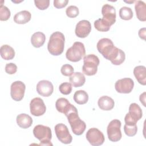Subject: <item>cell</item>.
<instances>
[{
	"instance_id": "1",
	"label": "cell",
	"mask_w": 146,
	"mask_h": 146,
	"mask_svg": "<svg viewBox=\"0 0 146 146\" xmlns=\"http://www.w3.org/2000/svg\"><path fill=\"white\" fill-rule=\"evenodd\" d=\"M96 47L99 52L114 65H120L125 60L124 52L115 47L112 41L109 38H104L100 39L97 43Z\"/></svg>"
},
{
	"instance_id": "2",
	"label": "cell",
	"mask_w": 146,
	"mask_h": 146,
	"mask_svg": "<svg viewBox=\"0 0 146 146\" xmlns=\"http://www.w3.org/2000/svg\"><path fill=\"white\" fill-rule=\"evenodd\" d=\"M65 38L64 34L59 31L53 33L49 39L47 44L48 52L52 55L58 56L63 52Z\"/></svg>"
},
{
	"instance_id": "3",
	"label": "cell",
	"mask_w": 146,
	"mask_h": 146,
	"mask_svg": "<svg viewBox=\"0 0 146 146\" xmlns=\"http://www.w3.org/2000/svg\"><path fill=\"white\" fill-rule=\"evenodd\" d=\"M34 136L40 141L39 145H52L51 143L52 138V132L50 128L43 125H36L33 129Z\"/></svg>"
},
{
	"instance_id": "4",
	"label": "cell",
	"mask_w": 146,
	"mask_h": 146,
	"mask_svg": "<svg viewBox=\"0 0 146 146\" xmlns=\"http://www.w3.org/2000/svg\"><path fill=\"white\" fill-rule=\"evenodd\" d=\"M83 65L82 66L83 72L87 76H92L96 74L98 66L100 61L99 58L94 54H89L84 56Z\"/></svg>"
},
{
	"instance_id": "5",
	"label": "cell",
	"mask_w": 146,
	"mask_h": 146,
	"mask_svg": "<svg viewBox=\"0 0 146 146\" xmlns=\"http://www.w3.org/2000/svg\"><path fill=\"white\" fill-rule=\"evenodd\" d=\"M86 54L84 45L80 42H75L73 45L67 49L66 56V58L73 62L80 61Z\"/></svg>"
},
{
	"instance_id": "6",
	"label": "cell",
	"mask_w": 146,
	"mask_h": 146,
	"mask_svg": "<svg viewBox=\"0 0 146 146\" xmlns=\"http://www.w3.org/2000/svg\"><path fill=\"white\" fill-rule=\"evenodd\" d=\"M66 117L73 133L76 135L83 134L86 130V124L84 121L80 119L78 111L71 112Z\"/></svg>"
},
{
	"instance_id": "7",
	"label": "cell",
	"mask_w": 146,
	"mask_h": 146,
	"mask_svg": "<svg viewBox=\"0 0 146 146\" xmlns=\"http://www.w3.org/2000/svg\"><path fill=\"white\" fill-rule=\"evenodd\" d=\"M143 112L140 107L136 103H133L129 107V112L124 117L125 124L133 125L136 124L137 121L141 119Z\"/></svg>"
},
{
	"instance_id": "8",
	"label": "cell",
	"mask_w": 146,
	"mask_h": 146,
	"mask_svg": "<svg viewBox=\"0 0 146 146\" xmlns=\"http://www.w3.org/2000/svg\"><path fill=\"white\" fill-rule=\"evenodd\" d=\"M121 121L118 119L112 120L108 124L107 128V132L108 139L112 142L119 141L121 137L122 134L120 130Z\"/></svg>"
},
{
	"instance_id": "9",
	"label": "cell",
	"mask_w": 146,
	"mask_h": 146,
	"mask_svg": "<svg viewBox=\"0 0 146 146\" xmlns=\"http://www.w3.org/2000/svg\"><path fill=\"white\" fill-rule=\"evenodd\" d=\"M86 136L90 144L93 146L102 145L105 140L103 133L96 128L89 129L86 133Z\"/></svg>"
},
{
	"instance_id": "10",
	"label": "cell",
	"mask_w": 146,
	"mask_h": 146,
	"mask_svg": "<svg viewBox=\"0 0 146 146\" xmlns=\"http://www.w3.org/2000/svg\"><path fill=\"white\" fill-rule=\"evenodd\" d=\"M54 129L58 139L61 143L68 144L72 142V137L65 124L62 123L58 124L55 126Z\"/></svg>"
},
{
	"instance_id": "11",
	"label": "cell",
	"mask_w": 146,
	"mask_h": 146,
	"mask_svg": "<svg viewBox=\"0 0 146 146\" xmlns=\"http://www.w3.org/2000/svg\"><path fill=\"white\" fill-rule=\"evenodd\" d=\"M26 86L21 81L13 82L10 87V95L11 98L17 102L22 100L23 98Z\"/></svg>"
},
{
	"instance_id": "12",
	"label": "cell",
	"mask_w": 146,
	"mask_h": 146,
	"mask_svg": "<svg viewBox=\"0 0 146 146\" xmlns=\"http://www.w3.org/2000/svg\"><path fill=\"white\" fill-rule=\"evenodd\" d=\"M134 87L133 80L129 78H124L119 79L115 84L116 91L121 94L130 93Z\"/></svg>"
},
{
	"instance_id": "13",
	"label": "cell",
	"mask_w": 146,
	"mask_h": 146,
	"mask_svg": "<svg viewBox=\"0 0 146 146\" xmlns=\"http://www.w3.org/2000/svg\"><path fill=\"white\" fill-rule=\"evenodd\" d=\"M31 113L35 116L43 115L46 111V107L43 100L38 97L33 99L30 103Z\"/></svg>"
},
{
	"instance_id": "14",
	"label": "cell",
	"mask_w": 146,
	"mask_h": 146,
	"mask_svg": "<svg viewBox=\"0 0 146 146\" xmlns=\"http://www.w3.org/2000/svg\"><path fill=\"white\" fill-rule=\"evenodd\" d=\"M55 107L58 112L64 114L66 116L71 112L78 111L76 108L64 98H60L56 100Z\"/></svg>"
},
{
	"instance_id": "15",
	"label": "cell",
	"mask_w": 146,
	"mask_h": 146,
	"mask_svg": "<svg viewBox=\"0 0 146 146\" xmlns=\"http://www.w3.org/2000/svg\"><path fill=\"white\" fill-rule=\"evenodd\" d=\"M102 14L103 19L108 22L111 26L113 25L116 22V9L108 4H105L102 8Z\"/></svg>"
},
{
	"instance_id": "16",
	"label": "cell",
	"mask_w": 146,
	"mask_h": 146,
	"mask_svg": "<svg viewBox=\"0 0 146 146\" xmlns=\"http://www.w3.org/2000/svg\"><path fill=\"white\" fill-rule=\"evenodd\" d=\"M91 31V25L87 20L80 21L75 27V34L80 38L87 37Z\"/></svg>"
},
{
	"instance_id": "17",
	"label": "cell",
	"mask_w": 146,
	"mask_h": 146,
	"mask_svg": "<svg viewBox=\"0 0 146 146\" xmlns=\"http://www.w3.org/2000/svg\"><path fill=\"white\" fill-rule=\"evenodd\" d=\"M36 89L40 95L44 97L50 96L54 91V87L52 83L46 80L39 81L36 84Z\"/></svg>"
},
{
	"instance_id": "18",
	"label": "cell",
	"mask_w": 146,
	"mask_h": 146,
	"mask_svg": "<svg viewBox=\"0 0 146 146\" xmlns=\"http://www.w3.org/2000/svg\"><path fill=\"white\" fill-rule=\"evenodd\" d=\"M99 107L104 111H110L115 106L114 100L110 96H101L98 102Z\"/></svg>"
},
{
	"instance_id": "19",
	"label": "cell",
	"mask_w": 146,
	"mask_h": 146,
	"mask_svg": "<svg viewBox=\"0 0 146 146\" xmlns=\"http://www.w3.org/2000/svg\"><path fill=\"white\" fill-rule=\"evenodd\" d=\"M135 10L136 13L137 19L144 22L146 21V5L145 3L141 1H135Z\"/></svg>"
},
{
	"instance_id": "20",
	"label": "cell",
	"mask_w": 146,
	"mask_h": 146,
	"mask_svg": "<svg viewBox=\"0 0 146 146\" xmlns=\"http://www.w3.org/2000/svg\"><path fill=\"white\" fill-rule=\"evenodd\" d=\"M69 80L72 86L76 88L84 85L86 82V78L83 73L80 72H74L70 76Z\"/></svg>"
},
{
	"instance_id": "21",
	"label": "cell",
	"mask_w": 146,
	"mask_h": 146,
	"mask_svg": "<svg viewBox=\"0 0 146 146\" xmlns=\"http://www.w3.org/2000/svg\"><path fill=\"white\" fill-rule=\"evenodd\" d=\"M133 75L140 84L143 86L146 84V71L145 66H136L133 69Z\"/></svg>"
},
{
	"instance_id": "22",
	"label": "cell",
	"mask_w": 146,
	"mask_h": 146,
	"mask_svg": "<svg viewBox=\"0 0 146 146\" xmlns=\"http://www.w3.org/2000/svg\"><path fill=\"white\" fill-rule=\"evenodd\" d=\"M17 123L21 128L26 129L33 124V119L30 116L26 113H21L17 116Z\"/></svg>"
},
{
	"instance_id": "23",
	"label": "cell",
	"mask_w": 146,
	"mask_h": 146,
	"mask_svg": "<svg viewBox=\"0 0 146 146\" xmlns=\"http://www.w3.org/2000/svg\"><path fill=\"white\" fill-rule=\"evenodd\" d=\"M31 18V13L27 10L17 13L14 17V21L17 24H25L29 22Z\"/></svg>"
},
{
	"instance_id": "24",
	"label": "cell",
	"mask_w": 146,
	"mask_h": 146,
	"mask_svg": "<svg viewBox=\"0 0 146 146\" xmlns=\"http://www.w3.org/2000/svg\"><path fill=\"white\" fill-rule=\"evenodd\" d=\"M46 40L44 34L38 31L34 33L31 37V43L32 45L36 48H39L42 46Z\"/></svg>"
},
{
	"instance_id": "25",
	"label": "cell",
	"mask_w": 146,
	"mask_h": 146,
	"mask_svg": "<svg viewBox=\"0 0 146 146\" xmlns=\"http://www.w3.org/2000/svg\"><path fill=\"white\" fill-rule=\"evenodd\" d=\"M0 54L3 59L6 60H11L15 56V51L10 46L4 44L0 48Z\"/></svg>"
},
{
	"instance_id": "26",
	"label": "cell",
	"mask_w": 146,
	"mask_h": 146,
	"mask_svg": "<svg viewBox=\"0 0 146 146\" xmlns=\"http://www.w3.org/2000/svg\"><path fill=\"white\" fill-rule=\"evenodd\" d=\"M74 100L78 104H84L88 100V95L84 90L76 91L74 95Z\"/></svg>"
},
{
	"instance_id": "27",
	"label": "cell",
	"mask_w": 146,
	"mask_h": 146,
	"mask_svg": "<svg viewBox=\"0 0 146 146\" xmlns=\"http://www.w3.org/2000/svg\"><path fill=\"white\" fill-rule=\"evenodd\" d=\"M111 26L103 18H99L94 22L95 28L99 31H108L110 30Z\"/></svg>"
},
{
	"instance_id": "28",
	"label": "cell",
	"mask_w": 146,
	"mask_h": 146,
	"mask_svg": "<svg viewBox=\"0 0 146 146\" xmlns=\"http://www.w3.org/2000/svg\"><path fill=\"white\" fill-rule=\"evenodd\" d=\"M119 16L121 19L125 21L130 20L133 17V11L130 7L124 6L119 10Z\"/></svg>"
},
{
	"instance_id": "29",
	"label": "cell",
	"mask_w": 146,
	"mask_h": 146,
	"mask_svg": "<svg viewBox=\"0 0 146 146\" xmlns=\"http://www.w3.org/2000/svg\"><path fill=\"white\" fill-rule=\"evenodd\" d=\"M11 15L10 10L3 5L1 4L0 6V20L6 21L9 19Z\"/></svg>"
},
{
	"instance_id": "30",
	"label": "cell",
	"mask_w": 146,
	"mask_h": 146,
	"mask_svg": "<svg viewBox=\"0 0 146 146\" xmlns=\"http://www.w3.org/2000/svg\"><path fill=\"white\" fill-rule=\"evenodd\" d=\"M124 131L126 135L128 136H133L137 133V127L136 124L130 125L125 124L124 125Z\"/></svg>"
},
{
	"instance_id": "31",
	"label": "cell",
	"mask_w": 146,
	"mask_h": 146,
	"mask_svg": "<svg viewBox=\"0 0 146 146\" xmlns=\"http://www.w3.org/2000/svg\"><path fill=\"white\" fill-rule=\"evenodd\" d=\"M72 84L68 82H64L59 87V90L60 93L66 95L70 94L72 91Z\"/></svg>"
},
{
	"instance_id": "32",
	"label": "cell",
	"mask_w": 146,
	"mask_h": 146,
	"mask_svg": "<svg viewBox=\"0 0 146 146\" xmlns=\"http://www.w3.org/2000/svg\"><path fill=\"white\" fill-rule=\"evenodd\" d=\"M66 13L69 18H74L76 17L79 13V9L76 6H70L66 10Z\"/></svg>"
},
{
	"instance_id": "33",
	"label": "cell",
	"mask_w": 146,
	"mask_h": 146,
	"mask_svg": "<svg viewBox=\"0 0 146 146\" xmlns=\"http://www.w3.org/2000/svg\"><path fill=\"white\" fill-rule=\"evenodd\" d=\"M74 67L69 64H65L63 65L60 69V72L62 74L66 76H71L74 73Z\"/></svg>"
},
{
	"instance_id": "34",
	"label": "cell",
	"mask_w": 146,
	"mask_h": 146,
	"mask_svg": "<svg viewBox=\"0 0 146 146\" xmlns=\"http://www.w3.org/2000/svg\"><path fill=\"white\" fill-rule=\"evenodd\" d=\"M35 6L39 10H44L47 9L50 5L49 0H44V1H34Z\"/></svg>"
},
{
	"instance_id": "35",
	"label": "cell",
	"mask_w": 146,
	"mask_h": 146,
	"mask_svg": "<svg viewBox=\"0 0 146 146\" xmlns=\"http://www.w3.org/2000/svg\"><path fill=\"white\" fill-rule=\"evenodd\" d=\"M17 71V66L14 63H7L5 66V71L7 74L12 75L14 74Z\"/></svg>"
},
{
	"instance_id": "36",
	"label": "cell",
	"mask_w": 146,
	"mask_h": 146,
	"mask_svg": "<svg viewBox=\"0 0 146 146\" xmlns=\"http://www.w3.org/2000/svg\"><path fill=\"white\" fill-rule=\"evenodd\" d=\"M68 3V0H54V6L57 9H62L66 6Z\"/></svg>"
},
{
	"instance_id": "37",
	"label": "cell",
	"mask_w": 146,
	"mask_h": 146,
	"mask_svg": "<svg viewBox=\"0 0 146 146\" xmlns=\"http://www.w3.org/2000/svg\"><path fill=\"white\" fill-rule=\"evenodd\" d=\"M139 36L141 39L143 40H145V27L140 29L139 30Z\"/></svg>"
},
{
	"instance_id": "38",
	"label": "cell",
	"mask_w": 146,
	"mask_h": 146,
	"mask_svg": "<svg viewBox=\"0 0 146 146\" xmlns=\"http://www.w3.org/2000/svg\"><path fill=\"white\" fill-rule=\"evenodd\" d=\"M140 102L143 104V105L145 107L146 105H145V92H143L142 94H141L140 95Z\"/></svg>"
},
{
	"instance_id": "39",
	"label": "cell",
	"mask_w": 146,
	"mask_h": 146,
	"mask_svg": "<svg viewBox=\"0 0 146 146\" xmlns=\"http://www.w3.org/2000/svg\"><path fill=\"white\" fill-rule=\"evenodd\" d=\"M125 2H126V3H133L134 2H135V1H124Z\"/></svg>"
}]
</instances>
